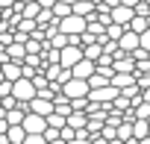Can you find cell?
Masks as SVG:
<instances>
[{"label":"cell","instance_id":"6da1fadb","mask_svg":"<svg viewBox=\"0 0 150 144\" xmlns=\"http://www.w3.org/2000/svg\"><path fill=\"white\" fill-rule=\"evenodd\" d=\"M56 30L59 32H65V35H80L83 30H86V18L83 15H65V18H59L56 21Z\"/></svg>","mask_w":150,"mask_h":144},{"label":"cell","instance_id":"7a4b0ae2","mask_svg":"<svg viewBox=\"0 0 150 144\" xmlns=\"http://www.w3.org/2000/svg\"><path fill=\"white\" fill-rule=\"evenodd\" d=\"M12 97L21 100V103H27L30 97H35V85H33V80H30V77H18V80L12 83Z\"/></svg>","mask_w":150,"mask_h":144},{"label":"cell","instance_id":"3957f363","mask_svg":"<svg viewBox=\"0 0 150 144\" xmlns=\"http://www.w3.org/2000/svg\"><path fill=\"white\" fill-rule=\"evenodd\" d=\"M115 94H118V88L109 83V85H100V88H88V94H86V97H88L91 103L106 106V103H112V100H115Z\"/></svg>","mask_w":150,"mask_h":144},{"label":"cell","instance_id":"277c9868","mask_svg":"<svg viewBox=\"0 0 150 144\" xmlns=\"http://www.w3.org/2000/svg\"><path fill=\"white\" fill-rule=\"evenodd\" d=\"M62 94H65L68 100H74V97H86V94H88V83L80 80V77H71V80L62 85Z\"/></svg>","mask_w":150,"mask_h":144},{"label":"cell","instance_id":"5b68a950","mask_svg":"<svg viewBox=\"0 0 150 144\" xmlns=\"http://www.w3.org/2000/svg\"><path fill=\"white\" fill-rule=\"evenodd\" d=\"M80 59H83V47H80V44H65V47H59V65L71 68L74 62H80Z\"/></svg>","mask_w":150,"mask_h":144},{"label":"cell","instance_id":"8992f818","mask_svg":"<svg viewBox=\"0 0 150 144\" xmlns=\"http://www.w3.org/2000/svg\"><path fill=\"white\" fill-rule=\"evenodd\" d=\"M21 126H24V132H44L47 121H44V115H35V112H24V121H21Z\"/></svg>","mask_w":150,"mask_h":144},{"label":"cell","instance_id":"52a82bcc","mask_svg":"<svg viewBox=\"0 0 150 144\" xmlns=\"http://www.w3.org/2000/svg\"><path fill=\"white\" fill-rule=\"evenodd\" d=\"M94 68H97V65H94L91 59H86V56H83L80 62H74V65H71V77H80V80H88V77L94 74Z\"/></svg>","mask_w":150,"mask_h":144},{"label":"cell","instance_id":"ba28073f","mask_svg":"<svg viewBox=\"0 0 150 144\" xmlns=\"http://www.w3.org/2000/svg\"><path fill=\"white\" fill-rule=\"evenodd\" d=\"M118 47H121L124 53H132V50L138 47V32H132V30L124 27V32H121V38H118Z\"/></svg>","mask_w":150,"mask_h":144},{"label":"cell","instance_id":"9c48e42d","mask_svg":"<svg viewBox=\"0 0 150 144\" xmlns=\"http://www.w3.org/2000/svg\"><path fill=\"white\" fill-rule=\"evenodd\" d=\"M109 18H112L115 24H124V27H127V21L132 18V9H129V6H124V3H115V6L109 9Z\"/></svg>","mask_w":150,"mask_h":144},{"label":"cell","instance_id":"30bf717a","mask_svg":"<svg viewBox=\"0 0 150 144\" xmlns=\"http://www.w3.org/2000/svg\"><path fill=\"white\" fill-rule=\"evenodd\" d=\"M71 12L74 15H83L86 21L94 15V0H74V3H71Z\"/></svg>","mask_w":150,"mask_h":144},{"label":"cell","instance_id":"8fae6325","mask_svg":"<svg viewBox=\"0 0 150 144\" xmlns=\"http://www.w3.org/2000/svg\"><path fill=\"white\" fill-rule=\"evenodd\" d=\"M86 121H88V115L86 112H77V109H71V115L65 118V124L74 126V129H86Z\"/></svg>","mask_w":150,"mask_h":144},{"label":"cell","instance_id":"7c38bea8","mask_svg":"<svg viewBox=\"0 0 150 144\" xmlns=\"http://www.w3.org/2000/svg\"><path fill=\"white\" fill-rule=\"evenodd\" d=\"M6 53H9V59H15V62H24V56H27V47H24L21 41H9V44H6Z\"/></svg>","mask_w":150,"mask_h":144},{"label":"cell","instance_id":"4fadbf2b","mask_svg":"<svg viewBox=\"0 0 150 144\" xmlns=\"http://www.w3.org/2000/svg\"><path fill=\"white\" fill-rule=\"evenodd\" d=\"M129 124H132V138H144V135H150V124H147L144 118H132Z\"/></svg>","mask_w":150,"mask_h":144},{"label":"cell","instance_id":"5bb4252c","mask_svg":"<svg viewBox=\"0 0 150 144\" xmlns=\"http://www.w3.org/2000/svg\"><path fill=\"white\" fill-rule=\"evenodd\" d=\"M24 135H27V132H24L21 124H9V129H6V141H9V144H21Z\"/></svg>","mask_w":150,"mask_h":144},{"label":"cell","instance_id":"9a60e30c","mask_svg":"<svg viewBox=\"0 0 150 144\" xmlns=\"http://www.w3.org/2000/svg\"><path fill=\"white\" fill-rule=\"evenodd\" d=\"M53 21H56V18H53V9H44V6H41L38 15H35V24H38V27H47V24H53Z\"/></svg>","mask_w":150,"mask_h":144},{"label":"cell","instance_id":"2e32d148","mask_svg":"<svg viewBox=\"0 0 150 144\" xmlns=\"http://www.w3.org/2000/svg\"><path fill=\"white\" fill-rule=\"evenodd\" d=\"M100 53H103V47H100L97 41H91V44H86V47H83V56H86V59H91V62H97V56H100Z\"/></svg>","mask_w":150,"mask_h":144},{"label":"cell","instance_id":"e0dca14e","mask_svg":"<svg viewBox=\"0 0 150 144\" xmlns=\"http://www.w3.org/2000/svg\"><path fill=\"white\" fill-rule=\"evenodd\" d=\"M50 9H53V18H56V21H59V18H65V15H71V3H62V0H56Z\"/></svg>","mask_w":150,"mask_h":144},{"label":"cell","instance_id":"ac0fdd59","mask_svg":"<svg viewBox=\"0 0 150 144\" xmlns=\"http://www.w3.org/2000/svg\"><path fill=\"white\" fill-rule=\"evenodd\" d=\"M103 32H106L109 38H115V41H118V38H121V32H124V24H115V21H109Z\"/></svg>","mask_w":150,"mask_h":144},{"label":"cell","instance_id":"d6986e66","mask_svg":"<svg viewBox=\"0 0 150 144\" xmlns=\"http://www.w3.org/2000/svg\"><path fill=\"white\" fill-rule=\"evenodd\" d=\"M21 144H47V141H44V135H41V132H27Z\"/></svg>","mask_w":150,"mask_h":144},{"label":"cell","instance_id":"ffe728a7","mask_svg":"<svg viewBox=\"0 0 150 144\" xmlns=\"http://www.w3.org/2000/svg\"><path fill=\"white\" fill-rule=\"evenodd\" d=\"M135 74H150V56L135 59Z\"/></svg>","mask_w":150,"mask_h":144},{"label":"cell","instance_id":"44dd1931","mask_svg":"<svg viewBox=\"0 0 150 144\" xmlns=\"http://www.w3.org/2000/svg\"><path fill=\"white\" fill-rule=\"evenodd\" d=\"M44 121H47V126H56V129H59V126H62V124H65V118H62V115H59V112H50V115H47V118H44Z\"/></svg>","mask_w":150,"mask_h":144},{"label":"cell","instance_id":"7402d4cb","mask_svg":"<svg viewBox=\"0 0 150 144\" xmlns=\"http://www.w3.org/2000/svg\"><path fill=\"white\" fill-rule=\"evenodd\" d=\"M86 106H88V97H74L71 100V109H77V112H86Z\"/></svg>","mask_w":150,"mask_h":144},{"label":"cell","instance_id":"603a6c76","mask_svg":"<svg viewBox=\"0 0 150 144\" xmlns=\"http://www.w3.org/2000/svg\"><path fill=\"white\" fill-rule=\"evenodd\" d=\"M35 3H38V6H44V9H50V6L56 3V0H35Z\"/></svg>","mask_w":150,"mask_h":144},{"label":"cell","instance_id":"cb8c5ba5","mask_svg":"<svg viewBox=\"0 0 150 144\" xmlns=\"http://www.w3.org/2000/svg\"><path fill=\"white\" fill-rule=\"evenodd\" d=\"M65 144H88V138H71V141H65Z\"/></svg>","mask_w":150,"mask_h":144},{"label":"cell","instance_id":"d4e9b609","mask_svg":"<svg viewBox=\"0 0 150 144\" xmlns=\"http://www.w3.org/2000/svg\"><path fill=\"white\" fill-rule=\"evenodd\" d=\"M106 144H124L121 138H106Z\"/></svg>","mask_w":150,"mask_h":144},{"label":"cell","instance_id":"484cf974","mask_svg":"<svg viewBox=\"0 0 150 144\" xmlns=\"http://www.w3.org/2000/svg\"><path fill=\"white\" fill-rule=\"evenodd\" d=\"M135 144H150V135H144V138H138Z\"/></svg>","mask_w":150,"mask_h":144},{"label":"cell","instance_id":"4316f807","mask_svg":"<svg viewBox=\"0 0 150 144\" xmlns=\"http://www.w3.org/2000/svg\"><path fill=\"white\" fill-rule=\"evenodd\" d=\"M47 144H65V141H62V138H53V141H47Z\"/></svg>","mask_w":150,"mask_h":144}]
</instances>
